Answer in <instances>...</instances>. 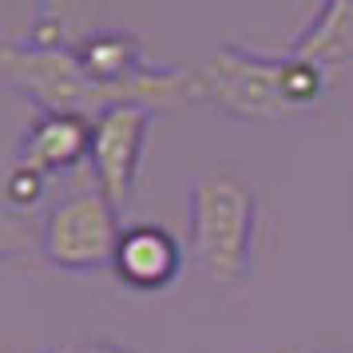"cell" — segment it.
I'll return each instance as SVG.
<instances>
[{"instance_id":"6da1fadb","label":"cell","mask_w":353,"mask_h":353,"mask_svg":"<svg viewBox=\"0 0 353 353\" xmlns=\"http://www.w3.org/2000/svg\"><path fill=\"white\" fill-rule=\"evenodd\" d=\"M203 76V103H214L219 112L234 119H298L318 112L330 96V68L325 60L302 56V52H254L230 44L219 48L207 64H199Z\"/></svg>"},{"instance_id":"7a4b0ae2","label":"cell","mask_w":353,"mask_h":353,"mask_svg":"<svg viewBox=\"0 0 353 353\" xmlns=\"http://www.w3.org/2000/svg\"><path fill=\"white\" fill-rule=\"evenodd\" d=\"M258 199L239 167L219 163L191 183V258L210 286L234 290L250 270L254 254Z\"/></svg>"},{"instance_id":"3957f363","label":"cell","mask_w":353,"mask_h":353,"mask_svg":"<svg viewBox=\"0 0 353 353\" xmlns=\"http://www.w3.org/2000/svg\"><path fill=\"white\" fill-rule=\"evenodd\" d=\"M0 80L17 88L20 96H28L40 112H60V115H96L139 103L155 108V99L143 88H103L80 68L72 44H36V40H0Z\"/></svg>"},{"instance_id":"277c9868","label":"cell","mask_w":353,"mask_h":353,"mask_svg":"<svg viewBox=\"0 0 353 353\" xmlns=\"http://www.w3.org/2000/svg\"><path fill=\"white\" fill-rule=\"evenodd\" d=\"M119 234H123L119 207L96 183L92 167H80L76 175H68L64 191L44 210L40 234H36V254L52 270L92 274L112 266Z\"/></svg>"},{"instance_id":"5b68a950","label":"cell","mask_w":353,"mask_h":353,"mask_svg":"<svg viewBox=\"0 0 353 353\" xmlns=\"http://www.w3.org/2000/svg\"><path fill=\"white\" fill-rule=\"evenodd\" d=\"M151 131V108L139 103H123L92 119V155L88 167L96 183L108 191L119 214L131 207L135 199V179H139V163H143V143Z\"/></svg>"},{"instance_id":"8992f818","label":"cell","mask_w":353,"mask_h":353,"mask_svg":"<svg viewBox=\"0 0 353 353\" xmlns=\"http://www.w3.org/2000/svg\"><path fill=\"white\" fill-rule=\"evenodd\" d=\"M112 270L128 290L155 294V290H167L179 278V270H183V246L159 223H131L119 234Z\"/></svg>"},{"instance_id":"52a82bcc","label":"cell","mask_w":353,"mask_h":353,"mask_svg":"<svg viewBox=\"0 0 353 353\" xmlns=\"http://www.w3.org/2000/svg\"><path fill=\"white\" fill-rule=\"evenodd\" d=\"M20 167H32L40 175H76L88 167L92 155V119L83 115H60V112H40L20 135Z\"/></svg>"},{"instance_id":"ba28073f","label":"cell","mask_w":353,"mask_h":353,"mask_svg":"<svg viewBox=\"0 0 353 353\" xmlns=\"http://www.w3.org/2000/svg\"><path fill=\"white\" fill-rule=\"evenodd\" d=\"M99 8H103V0H40L28 40H36V44H80L83 36L99 32Z\"/></svg>"},{"instance_id":"9c48e42d","label":"cell","mask_w":353,"mask_h":353,"mask_svg":"<svg viewBox=\"0 0 353 353\" xmlns=\"http://www.w3.org/2000/svg\"><path fill=\"white\" fill-rule=\"evenodd\" d=\"M290 48L314 56V60H325V64L334 56H353V0H337L334 8L314 12L310 28Z\"/></svg>"},{"instance_id":"30bf717a","label":"cell","mask_w":353,"mask_h":353,"mask_svg":"<svg viewBox=\"0 0 353 353\" xmlns=\"http://www.w3.org/2000/svg\"><path fill=\"white\" fill-rule=\"evenodd\" d=\"M44 187H48V179L40 175V171H32V167H12V175H8V187H4V194H8V203L17 210H32L40 199H44Z\"/></svg>"},{"instance_id":"8fae6325","label":"cell","mask_w":353,"mask_h":353,"mask_svg":"<svg viewBox=\"0 0 353 353\" xmlns=\"http://www.w3.org/2000/svg\"><path fill=\"white\" fill-rule=\"evenodd\" d=\"M36 234H40V226H28V219H20V214H0V262L32 250Z\"/></svg>"},{"instance_id":"7c38bea8","label":"cell","mask_w":353,"mask_h":353,"mask_svg":"<svg viewBox=\"0 0 353 353\" xmlns=\"http://www.w3.org/2000/svg\"><path fill=\"white\" fill-rule=\"evenodd\" d=\"M28 353H131V350L112 345V341H68V345H44V350H28Z\"/></svg>"},{"instance_id":"4fadbf2b","label":"cell","mask_w":353,"mask_h":353,"mask_svg":"<svg viewBox=\"0 0 353 353\" xmlns=\"http://www.w3.org/2000/svg\"><path fill=\"white\" fill-rule=\"evenodd\" d=\"M334 4H337V0H321V4H318V12H325V8H334Z\"/></svg>"}]
</instances>
